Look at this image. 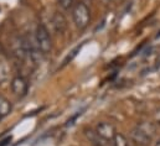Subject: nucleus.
Masks as SVG:
<instances>
[{"label": "nucleus", "mask_w": 160, "mask_h": 146, "mask_svg": "<svg viewBox=\"0 0 160 146\" xmlns=\"http://www.w3.org/2000/svg\"><path fill=\"white\" fill-rule=\"evenodd\" d=\"M51 22L57 34H63L67 30V20L61 12H55L51 17Z\"/></svg>", "instance_id": "6"}, {"label": "nucleus", "mask_w": 160, "mask_h": 146, "mask_svg": "<svg viewBox=\"0 0 160 146\" xmlns=\"http://www.w3.org/2000/svg\"><path fill=\"white\" fill-rule=\"evenodd\" d=\"M10 87H11V90L12 93L16 95V97H25L28 94V90H29V83L28 80L21 77V75H16L11 79V83H10Z\"/></svg>", "instance_id": "5"}, {"label": "nucleus", "mask_w": 160, "mask_h": 146, "mask_svg": "<svg viewBox=\"0 0 160 146\" xmlns=\"http://www.w3.org/2000/svg\"><path fill=\"white\" fill-rule=\"evenodd\" d=\"M11 136H6L5 139H2L1 141H0V146H6V145H9L10 144V141H11Z\"/></svg>", "instance_id": "13"}, {"label": "nucleus", "mask_w": 160, "mask_h": 146, "mask_svg": "<svg viewBox=\"0 0 160 146\" xmlns=\"http://www.w3.org/2000/svg\"><path fill=\"white\" fill-rule=\"evenodd\" d=\"M57 1L63 9H70L73 6V0H57Z\"/></svg>", "instance_id": "12"}, {"label": "nucleus", "mask_w": 160, "mask_h": 146, "mask_svg": "<svg viewBox=\"0 0 160 146\" xmlns=\"http://www.w3.org/2000/svg\"><path fill=\"white\" fill-rule=\"evenodd\" d=\"M72 17L76 27L78 30H84L91 21V11L88 5L82 1L75 4L72 7Z\"/></svg>", "instance_id": "1"}, {"label": "nucleus", "mask_w": 160, "mask_h": 146, "mask_svg": "<svg viewBox=\"0 0 160 146\" xmlns=\"http://www.w3.org/2000/svg\"><path fill=\"white\" fill-rule=\"evenodd\" d=\"M84 136L87 138V140L92 144L93 146H107V141L103 140L96 130L92 129H84Z\"/></svg>", "instance_id": "7"}, {"label": "nucleus", "mask_w": 160, "mask_h": 146, "mask_svg": "<svg viewBox=\"0 0 160 146\" xmlns=\"http://www.w3.org/2000/svg\"><path fill=\"white\" fill-rule=\"evenodd\" d=\"M96 131H97V134H98L103 140H106L107 143L112 141L113 138H114L116 134H117L116 126H114L113 124H111V123H107V121H101V123H98L97 126H96Z\"/></svg>", "instance_id": "4"}, {"label": "nucleus", "mask_w": 160, "mask_h": 146, "mask_svg": "<svg viewBox=\"0 0 160 146\" xmlns=\"http://www.w3.org/2000/svg\"><path fill=\"white\" fill-rule=\"evenodd\" d=\"M81 47H82V45H81V46H77L73 51H71V52H70V55H68V56L66 57V60L63 61V66H65V65H67V63H70V62H71V61L77 56V52L81 50Z\"/></svg>", "instance_id": "11"}, {"label": "nucleus", "mask_w": 160, "mask_h": 146, "mask_svg": "<svg viewBox=\"0 0 160 146\" xmlns=\"http://www.w3.org/2000/svg\"><path fill=\"white\" fill-rule=\"evenodd\" d=\"M88 1H89V0H82V2H84L86 5H88Z\"/></svg>", "instance_id": "15"}, {"label": "nucleus", "mask_w": 160, "mask_h": 146, "mask_svg": "<svg viewBox=\"0 0 160 146\" xmlns=\"http://www.w3.org/2000/svg\"><path fill=\"white\" fill-rule=\"evenodd\" d=\"M12 110V105L8 98L0 94V118L8 116Z\"/></svg>", "instance_id": "8"}, {"label": "nucleus", "mask_w": 160, "mask_h": 146, "mask_svg": "<svg viewBox=\"0 0 160 146\" xmlns=\"http://www.w3.org/2000/svg\"><path fill=\"white\" fill-rule=\"evenodd\" d=\"M129 139L132 143H134L137 146H148L152 143V136L144 131L139 125H137L134 129L130 130L129 133Z\"/></svg>", "instance_id": "3"}, {"label": "nucleus", "mask_w": 160, "mask_h": 146, "mask_svg": "<svg viewBox=\"0 0 160 146\" xmlns=\"http://www.w3.org/2000/svg\"><path fill=\"white\" fill-rule=\"evenodd\" d=\"M35 41L39 46V50L42 55H47L52 50V40L50 36L48 30L46 29L45 25L39 24L36 26V32H35Z\"/></svg>", "instance_id": "2"}, {"label": "nucleus", "mask_w": 160, "mask_h": 146, "mask_svg": "<svg viewBox=\"0 0 160 146\" xmlns=\"http://www.w3.org/2000/svg\"><path fill=\"white\" fill-rule=\"evenodd\" d=\"M8 78H9V68L4 62L0 61V84L6 82Z\"/></svg>", "instance_id": "10"}, {"label": "nucleus", "mask_w": 160, "mask_h": 146, "mask_svg": "<svg viewBox=\"0 0 160 146\" xmlns=\"http://www.w3.org/2000/svg\"><path fill=\"white\" fill-rule=\"evenodd\" d=\"M112 144H113V146H130V141L123 134L117 133L112 140Z\"/></svg>", "instance_id": "9"}, {"label": "nucleus", "mask_w": 160, "mask_h": 146, "mask_svg": "<svg viewBox=\"0 0 160 146\" xmlns=\"http://www.w3.org/2000/svg\"><path fill=\"white\" fill-rule=\"evenodd\" d=\"M155 120H157V123L160 125V109H158L157 113H155Z\"/></svg>", "instance_id": "14"}, {"label": "nucleus", "mask_w": 160, "mask_h": 146, "mask_svg": "<svg viewBox=\"0 0 160 146\" xmlns=\"http://www.w3.org/2000/svg\"><path fill=\"white\" fill-rule=\"evenodd\" d=\"M155 146H160V139L157 141V143H155Z\"/></svg>", "instance_id": "16"}]
</instances>
